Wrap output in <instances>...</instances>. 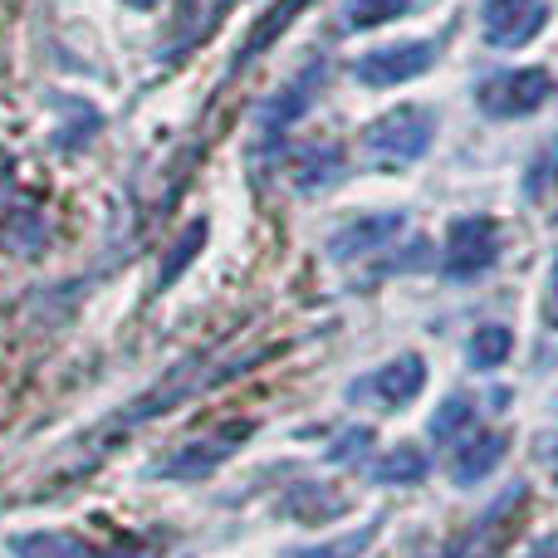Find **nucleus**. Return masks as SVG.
<instances>
[{
	"mask_svg": "<svg viewBox=\"0 0 558 558\" xmlns=\"http://www.w3.org/2000/svg\"><path fill=\"white\" fill-rule=\"evenodd\" d=\"M412 0H348L343 10V29H373V25H387V20L407 15Z\"/></svg>",
	"mask_w": 558,
	"mask_h": 558,
	"instance_id": "6ab92c4d",
	"label": "nucleus"
},
{
	"mask_svg": "<svg viewBox=\"0 0 558 558\" xmlns=\"http://www.w3.org/2000/svg\"><path fill=\"white\" fill-rule=\"evenodd\" d=\"M392 235H402V211H383V216H357L343 231L328 235V255L338 265L343 260H363V255H377Z\"/></svg>",
	"mask_w": 558,
	"mask_h": 558,
	"instance_id": "9b49d317",
	"label": "nucleus"
},
{
	"mask_svg": "<svg viewBox=\"0 0 558 558\" xmlns=\"http://www.w3.org/2000/svg\"><path fill=\"white\" fill-rule=\"evenodd\" d=\"M549 20V5L544 0H485L481 25H485V45L495 49H520L530 45L534 35Z\"/></svg>",
	"mask_w": 558,
	"mask_h": 558,
	"instance_id": "1a4fd4ad",
	"label": "nucleus"
},
{
	"mask_svg": "<svg viewBox=\"0 0 558 558\" xmlns=\"http://www.w3.org/2000/svg\"><path fill=\"white\" fill-rule=\"evenodd\" d=\"M534 558H558V534H549V539L534 549Z\"/></svg>",
	"mask_w": 558,
	"mask_h": 558,
	"instance_id": "bb28decb",
	"label": "nucleus"
},
{
	"mask_svg": "<svg viewBox=\"0 0 558 558\" xmlns=\"http://www.w3.org/2000/svg\"><path fill=\"white\" fill-rule=\"evenodd\" d=\"M15 558H153V549H94L88 539L69 530H35L10 539Z\"/></svg>",
	"mask_w": 558,
	"mask_h": 558,
	"instance_id": "9d476101",
	"label": "nucleus"
},
{
	"mask_svg": "<svg viewBox=\"0 0 558 558\" xmlns=\"http://www.w3.org/2000/svg\"><path fill=\"white\" fill-rule=\"evenodd\" d=\"M363 544H367V530H363V534H353L348 544H328V549H294L289 558H353L357 549H363Z\"/></svg>",
	"mask_w": 558,
	"mask_h": 558,
	"instance_id": "393cba45",
	"label": "nucleus"
},
{
	"mask_svg": "<svg viewBox=\"0 0 558 558\" xmlns=\"http://www.w3.org/2000/svg\"><path fill=\"white\" fill-rule=\"evenodd\" d=\"M260 357H265V353H245V357H231V363H211V357H186V363H177L167 377H157V383L147 387L137 402H128L123 412H118L113 422L104 426V436H118V432H128V426H143V422H153V416H167L172 407L192 402L196 392H206V387L226 383V377L245 373V367H255Z\"/></svg>",
	"mask_w": 558,
	"mask_h": 558,
	"instance_id": "f257e3e1",
	"label": "nucleus"
},
{
	"mask_svg": "<svg viewBox=\"0 0 558 558\" xmlns=\"http://www.w3.org/2000/svg\"><path fill=\"white\" fill-rule=\"evenodd\" d=\"M324 495V485H304V490H294L284 500V510L294 514V520H304V524H324V520H333L338 510H343V500H318Z\"/></svg>",
	"mask_w": 558,
	"mask_h": 558,
	"instance_id": "412c9836",
	"label": "nucleus"
},
{
	"mask_svg": "<svg viewBox=\"0 0 558 558\" xmlns=\"http://www.w3.org/2000/svg\"><path fill=\"white\" fill-rule=\"evenodd\" d=\"M524 500H530V490H524V485H510V490L461 534V544L451 549V558H500L505 544H510L514 520H520V510H524Z\"/></svg>",
	"mask_w": 558,
	"mask_h": 558,
	"instance_id": "6e6552de",
	"label": "nucleus"
},
{
	"mask_svg": "<svg viewBox=\"0 0 558 558\" xmlns=\"http://www.w3.org/2000/svg\"><path fill=\"white\" fill-rule=\"evenodd\" d=\"M426 471H432V461H426L422 446H397V451H387L373 465V481L377 485H422Z\"/></svg>",
	"mask_w": 558,
	"mask_h": 558,
	"instance_id": "dca6fc26",
	"label": "nucleus"
},
{
	"mask_svg": "<svg viewBox=\"0 0 558 558\" xmlns=\"http://www.w3.org/2000/svg\"><path fill=\"white\" fill-rule=\"evenodd\" d=\"M343 172H348V157H343L338 143H314L294 157V186L299 192H324V186L343 182Z\"/></svg>",
	"mask_w": 558,
	"mask_h": 558,
	"instance_id": "4468645a",
	"label": "nucleus"
},
{
	"mask_svg": "<svg viewBox=\"0 0 558 558\" xmlns=\"http://www.w3.org/2000/svg\"><path fill=\"white\" fill-rule=\"evenodd\" d=\"M133 10H153V5H162V0H128Z\"/></svg>",
	"mask_w": 558,
	"mask_h": 558,
	"instance_id": "cd10ccee",
	"label": "nucleus"
},
{
	"mask_svg": "<svg viewBox=\"0 0 558 558\" xmlns=\"http://www.w3.org/2000/svg\"><path fill=\"white\" fill-rule=\"evenodd\" d=\"M432 64H436V39H402V45L363 54L353 64V74L367 88H392V84H407V78H422Z\"/></svg>",
	"mask_w": 558,
	"mask_h": 558,
	"instance_id": "0eeeda50",
	"label": "nucleus"
},
{
	"mask_svg": "<svg viewBox=\"0 0 558 558\" xmlns=\"http://www.w3.org/2000/svg\"><path fill=\"white\" fill-rule=\"evenodd\" d=\"M510 353H514V333L505 324H481L471 338H465V363L481 367V373L500 367Z\"/></svg>",
	"mask_w": 558,
	"mask_h": 558,
	"instance_id": "2eb2a0df",
	"label": "nucleus"
},
{
	"mask_svg": "<svg viewBox=\"0 0 558 558\" xmlns=\"http://www.w3.org/2000/svg\"><path fill=\"white\" fill-rule=\"evenodd\" d=\"M554 407H558V402H554Z\"/></svg>",
	"mask_w": 558,
	"mask_h": 558,
	"instance_id": "c85d7f7f",
	"label": "nucleus"
},
{
	"mask_svg": "<svg viewBox=\"0 0 558 558\" xmlns=\"http://www.w3.org/2000/svg\"><path fill=\"white\" fill-rule=\"evenodd\" d=\"M324 78H328V64H308L294 84H284L270 104L260 108V123L270 128V133H284L289 123H299V118L308 113V104H314V94L324 88Z\"/></svg>",
	"mask_w": 558,
	"mask_h": 558,
	"instance_id": "f8f14e48",
	"label": "nucleus"
},
{
	"mask_svg": "<svg viewBox=\"0 0 558 558\" xmlns=\"http://www.w3.org/2000/svg\"><path fill=\"white\" fill-rule=\"evenodd\" d=\"M471 422H475V402H471V397L456 392V397H446V402L436 407V416H432V436H436V441H451V436H456V432H465Z\"/></svg>",
	"mask_w": 558,
	"mask_h": 558,
	"instance_id": "4be33fe9",
	"label": "nucleus"
},
{
	"mask_svg": "<svg viewBox=\"0 0 558 558\" xmlns=\"http://www.w3.org/2000/svg\"><path fill=\"white\" fill-rule=\"evenodd\" d=\"M505 451H510V436H505V432H481V436H471L465 446H456L451 481H456V485L485 481V475H490L495 465L505 461Z\"/></svg>",
	"mask_w": 558,
	"mask_h": 558,
	"instance_id": "ddd939ff",
	"label": "nucleus"
},
{
	"mask_svg": "<svg viewBox=\"0 0 558 558\" xmlns=\"http://www.w3.org/2000/svg\"><path fill=\"white\" fill-rule=\"evenodd\" d=\"M554 98V74L549 69H505L490 74L475 88V104L485 118H530Z\"/></svg>",
	"mask_w": 558,
	"mask_h": 558,
	"instance_id": "20e7f679",
	"label": "nucleus"
},
{
	"mask_svg": "<svg viewBox=\"0 0 558 558\" xmlns=\"http://www.w3.org/2000/svg\"><path fill=\"white\" fill-rule=\"evenodd\" d=\"M367 446H373V432H367V426H353L343 441H333L328 461H333V465H348V461H357V451H367Z\"/></svg>",
	"mask_w": 558,
	"mask_h": 558,
	"instance_id": "b1692460",
	"label": "nucleus"
},
{
	"mask_svg": "<svg viewBox=\"0 0 558 558\" xmlns=\"http://www.w3.org/2000/svg\"><path fill=\"white\" fill-rule=\"evenodd\" d=\"M544 324L558 328V260H554V279H549V294H544Z\"/></svg>",
	"mask_w": 558,
	"mask_h": 558,
	"instance_id": "a878e982",
	"label": "nucleus"
},
{
	"mask_svg": "<svg viewBox=\"0 0 558 558\" xmlns=\"http://www.w3.org/2000/svg\"><path fill=\"white\" fill-rule=\"evenodd\" d=\"M251 432H255L251 422H235V426H226V432H216V436L186 441V446H177L167 461H157L153 475H157V481H206L211 471H221V465L231 461L235 446H241Z\"/></svg>",
	"mask_w": 558,
	"mask_h": 558,
	"instance_id": "423d86ee",
	"label": "nucleus"
},
{
	"mask_svg": "<svg viewBox=\"0 0 558 558\" xmlns=\"http://www.w3.org/2000/svg\"><path fill=\"white\" fill-rule=\"evenodd\" d=\"M422 387H426V357L422 353H402V357H392V363H383L377 373L357 377V383L348 387V402L373 407V412H402Z\"/></svg>",
	"mask_w": 558,
	"mask_h": 558,
	"instance_id": "39448f33",
	"label": "nucleus"
},
{
	"mask_svg": "<svg viewBox=\"0 0 558 558\" xmlns=\"http://www.w3.org/2000/svg\"><path fill=\"white\" fill-rule=\"evenodd\" d=\"M500 221L495 216H456L451 231H446V255H441V275L446 279H481L500 260Z\"/></svg>",
	"mask_w": 558,
	"mask_h": 558,
	"instance_id": "7ed1b4c3",
	"label": "nucleus"
},
{
	"mask_svg": "<svg viewBox=\"0 0 558 558\" xmlns=\"http://www.w3.org/2000/svg\"><path fill=\"white\" fill-rule=\"evenodd\" d=\"M558 186V133L549 143H539V153L530 157V167H524V196L530 202H544Z\"/></svg>",
	"mask_w": 558,
	"mask_h": 558,
	"instance_id": "a211bd4d",
	"label": "nucleus"
},
{
	"mask_svg": "<svg viewBox=\"0 0 558 558\" xmlns=\"http://www.w3.org/2000/svg\"><path fill=\"white\" fill-rule=\"evenodd\" d=\"M426 265H432V241H426V235H416V241H407V251H397L383 270L387 275H407V270H426Z\"/></svg>",
	"mask_w": 558,
	"mask_h": 558,
	"instance_id": "5701e85b",
	"label": "nucleus"
},
{
	"mask_svg": "<svg viewBox=\"0 0 558 558\" xmlns=\"http://www.w3.org/2000/svg\"><path fill=\"white\" fill-rule=\"evenodd\" d=\"M202 245H206V221H192V226H186V231H182V241H177L172 251H167L162 275H157V289H167V284H172V279H177V275L186 270V265L196 260V251H202Z\"/></svg>",
	"mask_w": 558,
	"mask_h": 558,
	"instance_id": "aec40b11",
	"label": "nucleus"
},
{
	"mask_svg": "<svg viewBox=\"0 0 558 558\" xmlns=\"http://www.w3.org/2000/svg\"><path fill=\"white\" fill-rule=\"evenodd\" d=\"M304 5H314V0H275V10L260 20V25L251 29V39H245V45H241V54H235V64H251L255 54H265V49H270L275 39L284 35V29H289V20H294Z\"/></svg>",
	"mask_w": 558,
	"mask_h": 558,
	"instance_id": "f3484780",
	"label": "nucleus"
},
{
	"mask_svg": "<svg viewBox=\"0 0 558 558\" xmlns=\"http://www.w3.org/2000/svg\"><path fill=\"white\" fill-rule=\"evenodd\" d=\"M436 123H441V118L426 104H402V108H392V113L373 118V123L363 128L367 167H373V172H402V167L422 162L436 143Z\"/></svg>",
	"mask_w": 558,
	"mask_h": 558,
	"instance_id": "f03ea898",
	"label": "nucleus"
}]
</instances>
